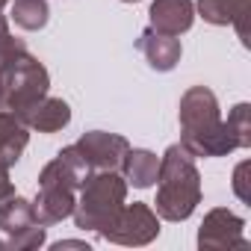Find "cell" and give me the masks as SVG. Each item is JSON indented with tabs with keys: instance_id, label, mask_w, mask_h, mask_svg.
<instances>
[{
	"instance_id": "2",
	"label": "cell",
	"mask_w": 251,
	"mask_h": 251,
	"mask_svg": "<svg viewBox=\"0 0 251 251\" xmlns=\"http://www.w3.org/2000/svg\"><path fill=\"white\" fill-rule=\"evenodd\" d=\"M177 118H180V145L192 157H227L230 151H236V142L230 139L222 121L219 100L207 86H192L183 92Z\"/></svg>"
},
{
	"instance_id": "10",
	"label": "cell",
	"mask_w": 251,
	"mask_h": 251,
	"mask_svg": "<svg viewBox=\"0 0 251 251\" xmlns=\"http://www.w3.org/2000/svg\"><path fill=\"white\" fill-rule=\"evenodd\" d=\"M21 124L27 130H39V133H56L62 127H68L71 121V106L62 98H50L45 95L42 100H36L33 106H27L24 112H18Z\"/></svg>"
},
{
	"instance_id": "11",
	"label": "cell",
	"mask_w": 251,
	"mask_h": 251,
	"mask_svg": "<svg viewBox=\"0 0 251 251\" xmlns=\"http://www.w3.org/2000/svg\"><path fill=\"white\" fill-rule=\"evenodd\" d=\"M148 18L151 30L163 36H183L195 21V3L192 0H154Z\"/></svg>"
},
{
	"instance_id": "21",
	"label": "cell",
	"mask_w": 251,
	"mask_h": 251,
	"mask_svg": "<svg viewBox=\"0 0 251 251\" xmlns=\"http://www.w3.org/2000/svg\"><path fill=\"white\" fill-rule=\"evenodd\" d=\"M9 42H12V33H9V21H6L3 15H0V50H3Z\"/></svg>"
},
{
	"instance_id": "9",
	"label": "cell",
	"mask_w": 251,
	"mask_h": 251,
	"mask_svg": "<svg viewBox=\"0 0 251 251\" xmlns=\"http://www.w3.org/2000/svg\"><path fill=\"white\" fill-rule=\"evenodd\" d=\"M74 145L83 151L92 172H121L124 154L130 151L127 139L118 136V133H106V130H89Z\"/></svg>"
},
{
	"instance_id": "19",
	"label": "cell",
	"mask_w": 251,
	"mask_h": 251,
	"mask_svg": "<svg viewBox=\"0 0 251 251\" xmlns=\"http://www.w3.org/2000/svg\"><path fill=\"white\" fill-rule=\"evenodd\" d=\"M9 195H15V186L9 180V166L0 163V201H6Z\"/></svg>"
},
{
	"instance_id": "22",
	"label": "cell",
	"mask_w": 251,
	"mask_h": 251,
	"mask_svg": "<svg viewBox=\"0 0 251 251\" xmlns=\"http://www.w3.org/2000/svg\"><path fill=\"white\" fill-rule=\"evenodd\" d=\"M12 3V0H0V9H3V6H9Z\"/></svg>"
},
{
	"instance_id": "18",
	"label": "cell",
	"mask_w": 251,
	"mask_h": 251,
	"mask_svg": "<svg viewBox=\"0 0 251 251\" xmlns=\"http://www.w3.org/2000/svg\"><path fill=\"white\" fill-rule=\"evenodd\" d=\"M248 172H251V163L242 160L236 169H233V192L242 204H251V186H248Z\"/></svg>"
},
{
	"instance_id": "14",
	"label": "cell",
	"mask_w": 251,
	"mask_h": 251,
	"mask_svg": "<svg viewBox=\"0 0 251 251\" xmlns=\"http://www.w3.org/2000/svg\"><path fill=\"white\" fill-rule=\"evenodd\" d=\"M157 172H160V157L148 148H130L124 154L121 163V177L133 183L136 189H148L157 183Z\"/></svg>"
},
{
	"instance_id": "24",
	"label": "cell",
	"mask_w": 251,
	"mask_h": 251,
	"mask_svg": "<svg viewBox=\"0 0 251 251\" xmlns=\"http://www.w3.org/2000/svg\"><path fill=\"white\" fill-rule=\"evenodd\" d=\"M0 251H6V242H0Z\"/></svg>"
},
{
	"instance_id": "5",
	"label": "cell",
	"mask_w": 251,
	"mask_h": 251,
	"mask_svg": "<svg viewBox=\"0 0 251 251\" xmlns=\"http://www.w3.org/2000/svg\"><path fill=\"white\" fill-rule=\"evenodd\" d=\"M74 201V225L80 230H95L103 233L118 213L124 210V198H127V180L121 177V172H92Z\"/></svg>"
},
{
	"instance_id": "6",
	"label": "cell",
	"mask_w": 251,
	"mask_h": 251,
	"mask_svg": "<svg viewBox=\"0 0 251 251\" xmlns=\"http://www.w3.org/2000/svg\"><path fill=\"white\" fill-rule=\"evenodd\" d=\"M0 230H3L6 248L9 251H33L45 245V225L36 222L33 201L21 195H9L6 201H0Z\"/></svg>"
},
{
	"instance_id": "23",
	"label": "cell",
	"mask_w": 251,
	"mask_h": 251,
	"mask_svg": "<svg viewBox=\"0 0 251 251\" xmlns=\"http://www.w3.org/2000/svg\"><path fill=\"white\" fill-rule=\"evenodd\" d=\"M121 3H139V0H121Z\"/></svg>"
},
{
	"instance_id": "8",
	"label": "cell",
	"mask_w": 251,
	"mask_h": 251,
	"mask_svg": "<svg viewBox=\"0 0 251 251\" xmlns=\"http://www.w3.org/2000/svg\"><path fill=\"white\" fill-rule=\"evenodd\" d=\"M248 239H245V222L225 210V207H216L204 216L201 227H198V248L201 251H222V248H245Z\"/></svg>"
},
{
	"instance_id": "1",
	"label": "cell",
	"mask_w": 251,
	"mask_h": 251,
	"mask_svg": "<svg viewBox=\"0 0 251 251\" xmlns=\"http://www.w3.org/2000/svg\"><path fill=\"white\" fill-rule=\"evenodd\" d=\"M89 175H92V169H89L83 151L77 145H65L39 175V192L33 201L36 222L50 227V225H59L62 219H68L74 213L77 189Z\"/></svg>"
},
{
	"instance_id": "3",
	"label": "cell",
	"mask_w": 251,
	"mask_h": 251,
	"mask_svg": "<svg viewBox=\"0 0 251 251\" xmlns=\"http://www.w3.org/2000/svg\"><path fill=\"white\" fill-rule=\"evenodd\" d=\"M201 204V175L183 145H169L160 157L154 213L166 222H186Z\"/></svg>"
},
{
	"instance_id": "17",
	"label": "cell",
	"mask_w": 251,
	"mask_h": 251,
	"mask_svg": "<svg viewBox=\"0 0 251 251\" xmlns=\"http://www.w3.org/2000/svg\"><path fill=\"white\" fill-rule=\"evenodd\" d=\"M225 127L230 139L236 142V148H248L251 145V103H236L225 121Z\"/></svg>"
},
{
	"instance_id": "20",
	"label": "cell",
	"mask_w": 251,
	"mask_h": 251,
	"mask_svg": "<svg viewBox=\"0 0 251 251\" xmlns=\"http://www.w3.org/2000/svg\"><path fill=\"white\" fill-rule=\"evenodd\" d=\"M50 248H53V251H62V248H83V251H89V242H80V239H59V242H53Z\"/></svg>"
},
{
	"instance_id": "13",
	"label": "cell",
	"mask_w": 251,
	"mask_h": 251,
	"mask_svg": "<svg viewBox=\"0 0 251 251\" xmlns=\"http://www.w3.org/2000/svg\"><path fill=\"white\" fill-rule=\"evenodd\" d=\"M27 142H30V130L21 124V118L9 109H0V163L12 169L21 160Z\"/></svg>"
},
{
	"instance_id": "4",
	"label": "cell",
	"mask_w": 251,
	"mask_h": 251,
	"mask_svg": "<svg viewBox=\"0 0 251 251\" xmlns=\"http://www.w3.org/2000/svg\"><path fill=\"white\" fill-rule=\"evenodd\" d=\"M50 89L48 68L27 50L21 39H12L0 50V109L24 112L36 100H42Z\"/></svg>"
},
{
	"instance_id": "16",
	"label": "cell",
	"mask_w": 251,
	"mask_h": 251,
	"mask_svg": "<svg viewBox=\"0 0 251 251\" xmlns=\"http://www.w3.org/2000/svg\"><path fill=\"white\" fill-rule=\"evenodd\" d=\"M9 18L15 21V27H21L27 33H36V30H42L48 24L50 9H48L45 0H12Z\"/></svg>"
},
{
	"instance_id": "15",
	"label": "cell",
	"mask_w": 251,
	"mask_h": 251,
	"mask_svg": "<svg viewBox=\"0 0 251 251\" xmlns=\"http://www.w3.org/2000/svg\"><path fill=\"white\" fill-rule=\"evenodd\" d=\"M198 15L213 27H227L245 9H251V0H198Z\"/></svg>"
},
{
	"instance_id": "12",
	"label": "cell",
	"mask_w": 251,
	"mask_h": 251,
	"mask_svg": "<svg viewBox=\"0 0 251 251\" xmlns=\"http://www.w3.org/2000/svg\"><path fill=\"white\" fill-rule=\"evenodd\" d=\"M136 48H139V53L148 59V65L154 71H172L180 62V53H183L177 36H163V33H157L151 27L142 30V36L136 39Z\"/></svg>"
},
{
	"instance_id": "7",
	"label": "cell",
	"mask_w": 251,
	"mask_h": 251,
	"mask_svg": "<svg viewBox=\"0 0 251 251\" xmlns=\"http://www.w3.org/2000/svg\"><path fill=\"white\" fill-rule=\"evenodd\" d=\"M100 236L115 245H148L160 236V216L154 213V207H148L142 201L124 204L118 219Z\"/></svg>"
}]
</instances>
